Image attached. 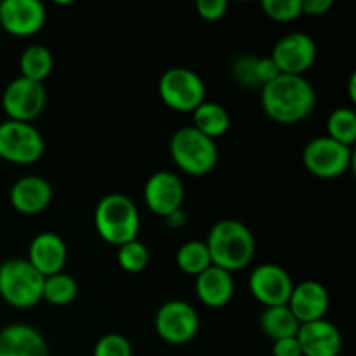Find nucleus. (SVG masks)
Masks as SVG:
<instances>
[{"label":"nucleus","mask_w":356,"mask_h":356,"mask_svg":"<svg viewBox=\"0 0 356 356\" xmlns=\"http://www.w3.org/2000/svg\"><path fill=\"white\" fill-rule=\"evenodd\" d=\"M212 264L222 270L240 271L252 261L256 252V240L252 232L236 219L218 221L205 240Z\"/></svg>","instance_id":"2"},{"label":"nucleus","mask_w":356,"mask_h":356,"mask_svg":"<svg viewBox=\"0 0 356 356\" xmlns=\"http://www.w3.org/2000/svg\"><path fill=\"white\" fill-rule=\"evenodd\" d=\"M163 219L167 221V226H169V228H181V226H184V222H186V212H184L183 209H177V211L170 212V214Z\"/></svg>","instance_id":"35"},{"label":"nucleus","mask_w":356,"mask_h":356,"mask_svg":"<svg viewBox=\"0 0 356 356\" xmlns=\"http://www.w3.org/2000/svg\"><path fill=\"white\" fill-rule=\"evenodd\" d=\"M159 94L170 110L193 113L205 101V83L193 70L176 66L160 76Z\"/></svg>","instance_id":"6"},{"label":"nucleus","mask_w":356,"mask_h":356,"mask_svg":"<svg viewBox=\"0 0 356 356\" xmlns=\"http://www.w3.org/2000/svg\"><path fill=\"white\" fill-rule=\"evenodd\" d=\"M329 305V291L315 280H305L299 285H294L291 299L287 302L289 309L296 316L299 325L325 318Z\"/></svg>","instance_id":"15"},{"label":"nucleus","mask_w":356,"mask_h":356,"mask_svg":"<svg viewBox=\"0 0 356 356\" xmlns=\"http://www.w3.org/2000/svg\"><path fill=\"white\" fill-rule=\"evenodd\" d=\"M44 149V138L31 124L16 120L0 124V159L10 163L30 165L42 159Z\"/></svg>","instance_id":"7"},{"label":"nucleus","mask_w":356,"mask_h":356,"mask_svg":"<svg viewBox=\"0 0 356 356\" xmlns=\"http://www.w3.org/2000/svg\"><path fill=\"white\" fill-rule=\"evenodd\" d=\"M256 65H257V56L254 54L238 56L232 65L233 79H235L242 87H247V89H257L259 83H257V79H256Z\"/></svg>","instance_id":"30"},{"label":"nucleus","mask_w":356,"mask_h":356,"mask_svg":"<svg viewBox=\"0 0 356 356\" xmlns=\"http://www.w3.org/2000/svg\"><path fill=\"white\" fill-rule=\"evenodd\" d=\"M232 118L225 106L212 101H204L193 111V127L211 139H218L228 132Z\"/></svg>","instance_id":"21"},{"label":"nucleus","mask_w":356,"mask_h":356,"mask_svg":"<svg viewBox=\"0 0 356 356\" xmlns=\"http://www.w3.org/2000/svg\"><path fill=\"white\" fill-rule=\"evenodd\" d=\"M278 75H282V73L278 72L277 65H275V61L270 58V56H268V58H257L256 79H257V83H259V87L270 83L271 80L277 79Z\"/></svg>","instance_id":"32"},{"label":"nucleus","mask_w":356,"mask_h":356,"mask_svg":"<svg viewBox=\"0 0 356 356\" xmlns=\"http://www.w3.org/2000/svg\"><path fill=\"white\" fill-rule=\"evenodd\" d=\"M282 75L305 76V73L315 65L316 44L309 35L294 31L287 33L275 44L270 56Z\"/></svg>","instance_id":"11"},{"label":"nucleus","mask_w":356,"mask_h":356,"mask_svg":"<svg viewBox=\"0 0 356 356\" xmlns=\"http://www.w3.org/2000/svg\"><path fill=\"white\" fill-rule=\"evenodd\" d=\"M170 156L183 172L190 176H205L218 165L219 149L214 139L188 125L177 129L170 138Z\"/></svg>","instance_id":"4"},{"label":"nucleus","mask_w":356,"mask_h":356,"mask_svg":"<svg viewBox=\"0 0 356 356\" xmlns=\"http://www.w3.org/2000/svg\"><path fill=\"white\" fill-rule=\"evenodd\" d=\"M184 200L183 181L169 170L152 174L145 184V202L153 214L167 218L181 209Z\"/></svg>","instance_id":"14"},{"label":"nucleus","mask_w":356,"mask_h":356,"mask_svg":"<svg viewBox=\"0 0 356 356\" xmlns=\"http://www.w3.org/2000/svg\"><path fill=\"white\" fill-rule=\"evenodd\" d=\"M45 7L40 0H0V26L14 37H31L45 23Z\"/></svg>","instance_id":"13"},{"label":"nucleus","mask_w":356,"mask_h":356,"mask_svg":"<svg viewBox=\"0 0 356 356\" xmlns=\"http://www.w3.org/2000/svg\"><path fill=\"white\" fill-rule=\"evenodd\" d=\"M329 138L344 146H353L356 141V113L353 108H336L327 118Z\"/></svg>","instance_id":"26"},{"label":"nucleus","mask_w":356,"mask_h":356,"mask_svg":"<svg viewBox=\"0 0 356 356\" xmlns=\"http://www.w3.org/2000/svg\"><path fill=\"white\" fill-rule=\"evenodd\" d=\"M273 356H302L298 337L273 341Z\"/></svg>","instance_id":"33"},{"label":"nucleus","mask_w":356,"mask_h":356,"mask_svg":"<svg viewBox=\"0 0 356 356\" xmlns=\"http://www.w3.org/2000/svg\"><path fill=\"white\" fill-rule=\"evenodd\" d=\"M353 152L350 146L334 141L329 136H318L305 146L302 163L313 176L322 179L339 177L350 169Z\"/></svg>","instance_id":"8"},{"label":"nucleus","mask_w":356,"mask_h":356,"mask_svg":"<svg viewBox=\"0 0 356 356\" xmlns=\"http://www.w3.org/2000/svg\"><path fill=\"white\" fill-rule=\"evenodd\" d=\"M79 296V284L72 275L56 273L44 278L42 299L54 306H66L75 301Z\"/></svg>","instance_id":"25"},{"label":"nucleus","mask_w":356,"mask_h":356,"mask_svg":"<svg viewBox=\"0 0 356 356\" xmlns=\"http://www.w3.org/2000/svg\"><path fill=\"white\" fill-rule=\"evenodd\" d=\"M348 86H350V99H351V101H356V92H355V87H356V73H351L350 82H348Z\"/></svg>","instance_id":"36"},{"label":"nucleus","mask_w":356,"mask_h":356,"mask_svg":"<svg viewBox=\"0 0 356 356\" xmlns=\"http://www.w3.org/2000/svg\"><path fill=\"white\" fill-rule=\"evenodd\" d=\"M228 10L226 0H198L197 13L205 21H219Z\"/></svg>","instance_id":"31"},{"label":"nucleus","mask_w":356,"mask_h":356,"mask_svg":"<svg viewBox=\"0 0 356 356\" xmlns=\"http://www.w3.org/2000/svg\"><path fill=\"white\" fill-rule=\"evenodd\" d=\"M332 6V0H301V13L305 16H323Z\"/></svg>","instance_id":"34"},{"label":"nucleus","mask_w":356,"mask_h":356,"mask_svg":"<svg viewBox=\"0 0 356 356\" xmlns=\"http://www.w3.org/2000/svg\"><path fill=\"white\" fill-rule=\"evenodd\" d=\"M44 277L28 263L13 257L0 264V298L9 306L28 309L42 301Z\"/></svg>","instance_id":"5"},{"label":"nucleus","mask_w":356,"mask_h":356,"mask_svg":"<svg viewBox=\"0 0 356 356\" xmlns=\"http://www.w3.org/2000/svg\"><path fill=\"white\" fill-rule=\"evenodd\" d=\"M261 106L278 124H296L312 115L316 92L305 76L278 75L261 87Z\"/></svg>","instance_id":"1"},{"label":"nucleus","mask_w":356,"mask_h":356,"mask_svg":"<svg viewBox=\"0 0 356 356\" xmlns=\"http://www.w3.org/2000/svg\"><path fill=\"white\" fill-rule=\"evenodd\" d=\"M249 289L256 301L271 308L287 305L294 284L291 275L280 264L263 263L250 273Z\"/></svg>","instance_id":"12"},{"label":"nucleus","mask_w":356,"mask_h":356,"mask_svg":"<svg viewBox=\"0 0 356 356\" xmlns=\"http://www.w3.org/2000/svg\"><path fill=\"white\" fill-rule=\"evenodd\" d=\"M94 225L104 242L120 247L131 240H138L141 222L138 207L127 195L110 193L97 204Z\"/></svg>","instance_id":"3"},{"label":"nucleus","mask_w":356,"mask_h":356,"mask_svg":"<svg viewBox=\"0 0 356 356\" xmlns=\"http://www.w3.org/2000/svg\"><path fill=\"white\" fill-rule=\"evenodd\" d=\"M195 292L202 305L207 308H222L235 294V282L229 271L212 264L211 268L195 277Z\"/></svg>","instance_id":"20"},{"label":"nucleus","mask_w":356,"mask_h":356,"mask_svg":"<svg viewBox=\"0 0 356 356\" xmlns=\"http://www.w3.org/2000/svg\"><path fill=\"white\" fill-rule=\"evenodd\" d=\"M259 327L264 336L270 337L271 341L285 339V337H296L299 330V322L289 306H271L264 308L259 316Z\"/></svg>","instance_id":"22"},{"label":"nucleus","mask_w":356,"mask_h":356,"mask_svg":"<svg viewBox=\"0 0 356 356\" xmlns=\"http://www.w3.org/2000/svg\"><path fill=\"white\" fill-rule=\"evenodd\" d=\"M10 204L19 214L35 216L44 212L52 200V186L40 176H23L10 188Z\"/></svg>","instance_id":"18"},{"label":"nucleus","mask_w":356,"mask_h":356,"mask_svg":"<svg viewBox=\"0 0 356 356\" xmlns=\"http://www.w3.org/2000/svg\"><path fill=\"white\" fill-rule=\"evenodd\" d=\"M92 356H132V344L122 334H104L94 346Z\"/></svg>","instance_id":"29"},{"label":"nucleus","mask_w":356,"mask_h":356,"mask_svg":"<svg viewBox=\"0 0 356 356\" xmlns=\"http://www.w3.org/2000/svg\"><path fill=\"white\" fill-rule=\"evenodd\" d=\"M176 264L183 273L198 277L204 273L207 268L212 266L211 254H209L207 245L202 240H190L183 243L176 254Z\"/></svg>","instance_id":"24"},{"label":"nucleus","mask_w":356,"mask_h":356,"mask_svg":"<svg viewBox=\"0 0 356 356\" xmlns=\"http://www.w3.org/2000/svg\"><path fill=\"white\" fill-rule=\"evenodd\" d=\"M45 101H47V92L44 83L33 82L24 76H17L7 83L2 94V108L9 120L26 122V124H31V120H35L44 111Z\"/></svg>","instance_id":"9"},{"label":"nucleus","mask_w":356,"mask_h":356,"mask_svg":"<svg viewBox=\"0 0 356 356\" xmlns=\"http://www.w3.org/2000/svg\"><path fill=\"white\" fill-rule=\"evenodd\" d=\"M117 261L122 270L127 271V273H141L149 263V250L139 240H131V242L118 247Z\"/></svg>","instance_id":"27"},{"label":"nucleus","mask_w":356,"mask_h":356,"mask_svg":"<svg viewBox=\"0 0 356 356\" xmlns=\"http://www.w3.org/2000/svg\"><path fill=\"white\" fill-rule=\"evenodd\" d=\"M198 313L190 302L169 301L160 306L155 316V330L162 341L169 344H186L197 336Z\"/></svg>","instance_id":"10"},{"label":"nucleus","mask_w":356,"mask_h":356,"mask_svg":"<svg viewBox=\"0 0 356 356\" xmlns=\"http://www.w3.org/2000/svg\"><path fill=\"white\" fill-rule=\"evenodd\" d=\"M66 259H68V249H66L65 240L58 233H38L31 240L30 249H28V263L44 278L61 273Z\"/></svg>","instance_id":"17"},{"label":"nucleus","mask_w":356,"mask_h":356,"mask_svg":"<svg viewBox=\"0 0 356 356\" xmlns=\"http://www.w3.org/2000/svg\"><path fill=\"white\" fill-rule=\"evenodd\" d=\"M302 356H339L343 351V336L329 320L302 323L298 330Z\"/></svg>","instance_id":"16"},{"label":"nucleus","mask_w":356,"mask_h":356,"mask_svg":"<svg viewBox=\"0 0 356 356\" xmlns=\"http://www.w3.org/2000/svg\"><path fill=\"white\" fill-rule=\"evenodd\" d=\"M52 68H54V58L45 45H30L24 49L19 58L21 76L33 80V82H44L51 75Z\"/></svg>","instance_id":"23"},{"label":"nucleus","mask_w":356,"mask_h":356,"mask_svg":"<svg viewBox=\"0 0 356 356\" xmlns=\"http://www.w3.org/2000/svg\"><path fill=\"white\" fill-rule=\"evenodd\" d=\"M261 6L264 14L278 23H291L302 16L301 0H264Z\"/></svg>","instance_id":"28"},{"label":"nucleus","mask_w":356,"mask_h":356,"mask_svg":"<svg viewBox=\"0 0 356 356\" xmlns=\"http://www.w3.org/2000/svg\"><path fill=\"white\" fill-rule=\"evenodd\" d=\"M0 356H49V348L37 329L13 323L0 330Z\"/></svg>","instance_id":"19"}]
</instances>
